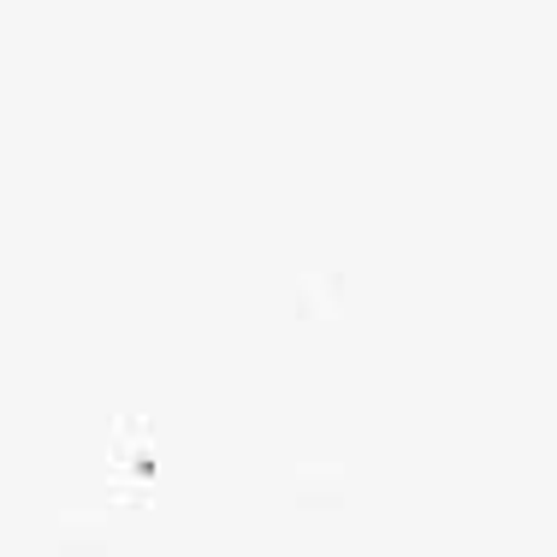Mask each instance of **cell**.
Segmentation results:
<instances>
[{
  "label": "cell",
  "mask_w": 557,
  "mask_h": 557,
  "mask_svg": "<svg viewBox=\"0 0 557 557\" xmlns=\"http://www.w3.org/2000/svg\"><path fill=\"white\" fill-rule=\"evenodd\" d=\"M285 486H290V504H302V510H338V504H350V469L326 462V457L297 462Z\"/></svg>",
  "instance_id": "6da1fadb"
},
{
  "label": "cell",
  "mask_w": 557,
  "mask_h": 557,
  "mask_svg": "<svg viewBox=\"0 0 557 557\" xmlns=\"http://www.w3.org/2000/svg\"><path fill=\"white\" fill-rule=\"evenodd\" d=\"M113 540H119V528L108 510H77V504H65L54 516V552H65V557H101V552H113Z\"/></svg>",
  "instance_id": "7a4b0ae2"
},
{
  "label": "cell",
  "mask_w": 557,
  "mask_h": 557,
  "mask_svg": "<svg viewBox=\"0 0 557 557\" xmlns=\"http://www.w3.org/2000/svg\"><path fill=\"white\" fill-rule=\"evenodd\" d=\"M338 302H344L338 268H302L297 285H290V314L297 321H326V314H338Z\"/></svg>",
  "instance_id": "3957f363"
},
{
  "label": "cell",
  "mask_w": 557,
  "mask_h": 557,
  "mask_svg": "<svg viewBox=\"0 0 557 557\" xmlns=\"http://www.w3.org/2000/svg\"><path fill=\"white\" fill-rule=\"evenodd\" d=\"M143 450H149V421H143V416H119V428H113V462H119V469H131Z\"/></svg>",
  "instance_id": "277c9868"
}]
</instances>
